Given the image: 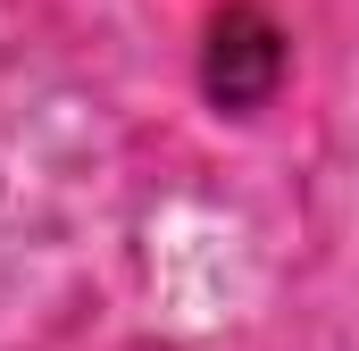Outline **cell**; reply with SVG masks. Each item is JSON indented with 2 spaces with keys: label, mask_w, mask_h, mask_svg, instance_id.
<instances>
[{
  "label": "cell",
  "mask_w": 359,
  "mask_h": 351,
  "mask_svg": "<svg viewBox=\"0 0 359 351\" xmlns=\"http://www.w3.org/2000/svg\"><path fill=\"white\" fill-rule=\"evenodd\" d=\"M284 76V42H276V25L259 8H226L217 25H209V59H201V84L217 109H259Z\"/></svg>",
  "instance_id": "1"
}]
</instances>
